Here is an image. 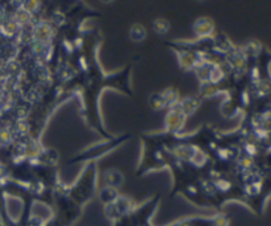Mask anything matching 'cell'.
<instances>
[{
  "mask_svg": "<svg viewBox=\"0 0 271 226\" xmlns=\"http://www.w3.org/2000/svg\"><path fill=\"white\" fill-rule=\"evenodd\" d=\"M199 1H203V0H199Z\"/></svg>",
  "mask_w": 271,
  "mask_h": 226,
  "instance_id": "cell-5",
  "label": "cell"
},
{
  "mask_svg": "<svg viewBox=\"0 0 271 226\" xmlns=\"http://www.w3.org/2000/svg\"><path fill=\"white\" fill-rule=\"evenodd\" d=\"M102 3H112V0H101Z\"/></svg>",
  "mask_w": 271,
  "mask_h": 226,
  "instance_id": "cell-4",
  "label": "cell"
},
{
  "mask_svg": "<svg viewBox=\"0 0 271 226\" xmlns=\"http://www.w3.org/2000/svg\"><path fill=\"white\" fill-rule=\"evenodd\" d=\"M154 29L155 32H158L159 34H164L168 32L170 29V23L164 19H158L154 21Z\"/></svg>",
  "mask_w": 271,
  "mask_h": 226,
  "instance_id": "cell-2",
  "label": "cell"
},
{
  "mask_svg": "<svg viewBox=\"0 0 271 226\" xmlns=\"http://www.w3.org/2000/svg\"><path fill=\"white\" fill-rule=\"evenodd\" d=\"M37 8V0H25V10L33 11Z\"/></svg>",
  "mask_w": 271,
  "mask_h": 226,
  "instance_id": "cell-3",
  "label": "cell"
},
{
  "mask_svg": "<svg viewBox=\"0 0 271 226\" xmlns=\"http://www.w3.org/2000/svg\"><path fill=\"white\" fill-rule=\"evenodd\" d=\"M147 36V32H145V28L142 24H134L130 28V39L135 43H141L145 39Z\"/></svg>",
  "mask_w": 271,
  "mask_h": 226,
  "instance_id": "cell-1",
  "label": "cell"
}]
</instances>
